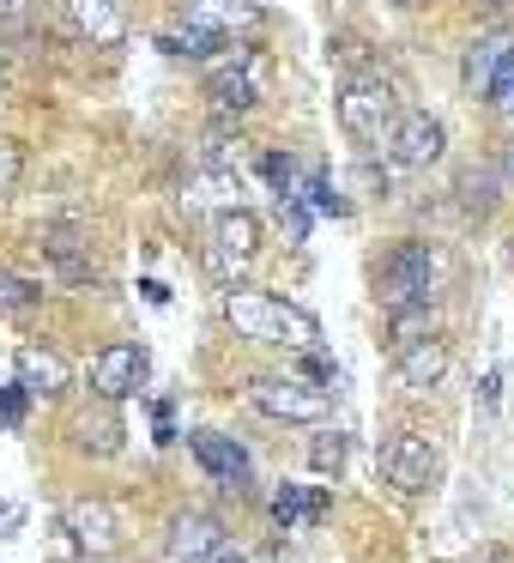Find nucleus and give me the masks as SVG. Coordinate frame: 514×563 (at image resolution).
Masks as SVG:
<instances>
[{
    "label": "nucleus",
    "mask_w": 514,
    "mask_h": 563,
    "mask_svg": "<svg viewBox=\"0 0 514 563\" xmlns=\"http://www.w3.org/2000/svg\"><path fill=\"white\" fill-rule=\"evenodd\" d=\"M224 321L255 345H284V352H315L321 345V321L309 309L284 303L272 291H255V285H231L224 291Z\"/></svg>",
    "instance_id": "f257e3e1"
},
{
    "label": "nucleus",
    "mask_w": 514,
    "mask_h": 563,
    "mask_svg": "<svg viewBox=\"0 0 514 563\" xmlns=\"http://www.w3.org/2000/svg\"><path fill=\"white\" fill-rule=\"evenodd\" d=\"M429 285H436V255L424 243H400L388 249L376 273V297L381 309H412V303H429Z\"/></svg>",
    "instance_id": "f03ea898"
},
{
    "label": "nucleus",
    "mask_w": 514,
    "mask_h": 563,
    "mask_svg": "<svg viewBox=\"0 0 514 563\" xmlns=\"http://www.w3.org/2000/svg\"><path fill=\"white\" fill-rule=\"evenodd\" d=\"M339 128L357 140V146H369V140H381L393 128V86L381 74H357L339 86Z\"/></svg>",
    "instance_id": "7ed1b4c3"
},
{
    "label": "nucleus",
    "mask_w": 514,
    "mask_h": 563,
    "mask_svg": "<svg viewBox=\"0 0 514 563\" xmlns=\"http://www.w3.org/2000/svg\"><path fill=\"white\" fill-rule=\"evenodd\" d=\"M248 400L267 418H284V424H321L333 406V388H315L303 376H255L248 382Z\"/></svg>",
    "instance_id": "20e7f679"
},
{
    "label": "nucleus",
    "mask_w": 514,
    "mask_h": 563,
    "mask_svg": "<svg viewBox=\"0 0 514 563\" xmlns=\"http://www.w3.org/2000/svg\"><path fill=\"white\" fill-rule=\"evenodd\" d=\"M206 98L219 115H248L260 98H267V55L260 49H236L231 62L212 67L206 79Z\"/></svg>",
    "instance_id": "39448f33"
},
{
    "label": "nucleus",
    "mask_w": 514,
    "mask_h": 563,
    "mask_svg": "<svg viewBox=\"0 0 514 563\" xmlns=\"http://www.w3.org/2000/svg\"><path fill=\"white\" fill-rule=\"evenodd\" d=\"M381 478H388L393 490H405V497H417V490H429L442 478V454L429 449V437L400 430V437L381 442Z\"/></svg>",
    "instance_id": "423d86ee"
},
{
    "label": "nucleus",
    "mask_w": 514,
    "mask_h": 563,
    "mask_svg": "<svg viewBox=\"0 0 514 563\" xmlns=\"http://www.w3.org/2000/svg\"><path fill=\"white\" fill-rule=\"evenodd\" d=\"M381 146H388V164L393 170H429V164L442 158V146H448V128L436 122V115H393V128L381 134Z\"/></svg>",
    "instance_id": "0eeeda50"
},
{
    "label": "nucleus",
    "mask_w": 514,
    "mask_h": 563,
    "mask_svg": "<svg viewBox=\"0 0 514 563\" xmlns=\"http://www.w3.org/2000/svg\"><path fill=\"white\" fill-rule=\"evenodd\" d=\"M152 376V357L146 345H103L98 357H91V388H98L103 406L127 400V394H139Z\"/></svg>",
    "instance_id": "6e6552de"
},
{
    "label": "nucleus",
    "mask_w": 514,
    "mask_h": 563,
    "mask_svg": "<svg viewBox=\"0 0 514 563\" xmlns=\"http://www.w3.org/2000/svg\"><path fill=\"white\" fill-rule=\"evenodd\" d=\"M188 449H194L200 473H206L219 490H248V485H255V461H248V449H243L236 437H219V430H194V437H188Z\"/></svg>",
    "instance_id": "1a4fd4ad"
},
{
    "label": "nucleus",
    "mask_w": 514,
    "mask_h": 563,
    "mask_svg": "<svg viewBox=\"0 0 514 563\" xmlns=\"http://www.w3.org/2000/svg\"><path fill=\"white\" fill-rule=\"evenodd\" d=\"M255 255H260V219L243 212V207H224L219 219H212V267L236 285V273H243Z\"/></svg>",
    "instance_id": "9d476101"
},
{
    "label": "nucleus",
    "mask_w": 514,
    "mask_h": 563,
    "mask_svg": "<svg viewBox=\"0 0 514 563\" xmlns=\"http://www.w3.org/2000/svg\"><path fill=\"white\" fill-rule=\"evenodd\" d=\"M62 521L74 533V545H86V551H115V539H122V521H115V509L103 497H74Z\"/></svg>",
    "instance_id": "9b49d317"
},
{
    "label": "nucleus",
    "mask_w": 514,
    "mask_h": 563,
    "mask_svg": "<svg viewBox=\"0 0 514 563\" xmlns=\"http://www.w3.org/2000/svg\"><path fill=\"white\" fill-rule=\"evenodd\" d=\"M219 545H224V527L212 521V515H176L170 539H164V558L170 563H206Z\"/></svg>",
    "instance_id": "f8f14e48"
},
{
    "label": "nucleus",
    "mask_w": 514,
    "mask_h": 563,
    "mask_svg": "<svg viewBox=\"0 0 514 563\" xmlns=\"http://www.w3.org/2000/svg\"><path fill=\"white\" fill-rule=\"evenodd\" d=\"M67 19L79 25V37H86L91 49H115V43L127 37L122 0H67Z\"/></svg>",
    "instance_id": "ddd939ff"
},
{
    "label": "nucleus",
    "mask_w": 514,
    "mask_h": 563,
    "mask_svg": "<svg viewBox=\"0 0 514 563\" xmlns=\"http://www.w3.org/2000/svg\"><path fill=\"white\" fill-rule=\"evenodd\" d=\"M182 19L194 31H212V37H236V31H255L260 25V7H248V0H188Z\"/></svg>",
    "instance_id": "4468645a"
},
{
    "label": "nucleus",
    "mask_w": 514,
    "mask_h": 563,
    "mask_svg": "<svg viewBox=\"0 0 514 563\" xmlns=\"http://www.w3.org/2000/svg\"><path fill=\"white\" fill-rule=\"evenodd\" d=\"M400 382L412 394H424V388H436L442 376H448V340H436V333H424V340H412V345H400Z\"/></svg>",
    "instance_id": "2eb2a0df"
},
{
    "label": "nucleus",
    "mask_w": 514,
    "mask_h": 563,
    "mask_svg": "<svg viewBox=\"0 0 514 563\" xmlns=\"http://www.w3.org/2000/svg\"><path fill=\"white\" fill-rule=\"evenodd\" d=\"M67 382H74V369L62 364V352H49V345H19V388L25 394H67Z\"/></svg>",
    "instance_id": "dca6fc26"
},
{
    "label": "nucleus",
    "mask_w": 514,
    "mask_h": 563,
    "mask_svg": "<svg viewBox=\"0 0 514 563\" xmlns=\"http://www.w3.org/2000/svg\"><path fill=\"white\" fill-rule=\"evenodd\" d=\"M509 55H514V37H509V31H484V37L466 49V67H460V74H466V91H472V98H484L490 79L502 74V62H509Z\"/></svg>",
    "instance_id": "f3484780"
},
{
    "label": "nucleus",
    "mask_w": 514,
    "mask_h": 563,
    "mask_svg": "<svg viewBox=\"0 0 514 563\" xmlns=\"http://www.w3.org/2000/svg\"><path fill=\"white\" fill-rule=\"evenodd\" d=\"M321 515H327V490H303V485H279V490H272V521H279L284 533L315 527Z\"/></svg>",
    "instance_id": "a211bd4d"
},
{
    "label": "nucleus",
    "mask_w": 514,
    "mask_h": 563,
    "mask_svg": "<svg viewBox=\"0 0 514 563\" xmlns=\"http://www.w3.org/2000/svg\"><path fill=\"white\" fill-rule=\"evenodd\" d=\"M37 249L62 267V279H91V255H86V243H79L74 231H43Z\"/></svg>",
    "instance_id": "6ab92c4d"
},
{
    "label": "nucleus",
    "mask_w": 514,
    "mask_h": 563,
    "mask_svg": "<svg viewBox=\"0 0 514 563\" xmlns=\"http://www.w3.org/2000/svg\"><path fill=\"white\" fill-rule=\"evenodd\" d=\"M122 437H127V430H122V418H115V412H98V418L86 412L74 424V442L86 454H115V449H122Z\"/></svg>",
    "instance_id": "aec40b11"
},
{
    "label": "nucleus",
    "mask_w": 514,
    "mask_h": 563,
    "mask_svg": "<svg viewBox=\"0 0 514 563\" xmlns=\"http://www.w3.org/2000/svg\"><path fill=\"white\" fill-rule=\"evenodd\" d=\"M194 200H212V207H243V176L236 170H206V176H194Z\"/></svg>",
    "instance_id": "412c9836"
},
{
    "label": "nucleus",
    "mask_w": 514,
    "mask_h": 563,
    "mask_svg": "<svg viewBox=\"0 0 514 563\" xmlns=\"http://www.w3.org/2000/svg\"><path fill=\"white\" fill-rule=\"evenodd\" d=\"M345 449H351V442H345L339 430H321V437H309V466L339 478L345 473Z\"/></svg>",
    "instance_id": "4be33fe9"
},
{
    "label": "nucleus",
    "mask_w": 514,
    "mask_h": 563,
    "mask_svg": "<svg viewBox=\"0 0 514 563\" xmlns=\"http://www.w3.org/2000/svg\"><path fill=\"white\" fill-rule=\"evenodd\" d=\"M19 183H25V146L0 134V200H13Z\"/></svg>",
    "instance_id": "5701e85b"
},
{
    "label": "nucleus",
    "mask_w": 514,
    "mask_h": 563,
    "mask_svg": "<svg viewBox=\"0 0 514 563\" xmlns=\"http://www.w3.org/2000/svg\"><path fill=\"white\" fill-rule=\"evenodd\" d=\"M388 321H393V345H412V340H424V333H429V303L388 309Z\"/></svg>",
    "instance_id": "b1692460"
},
{
    "label": "nucleus",
    "mask_w": 514,
    "mask_h": 563,
    "mask_svg": "<svg viewBox=\"0 0 514 563\" xmlns=\"http://www.w3.org/2000/svg\"><path fill=\"white\" fill-rule=\"evenodd\" d=\"M260 170H267V183L279 188V200H297V188H303V176H297V164L284 158V152H267V158H260Z\"/></svg>",
    "instance_id": "393cba45"
},
{
    "label": "nucleus",
    "mask_w": 514,
    "mask_h": 563,
    "mask_svg": "<svg viewBox=\"0 0 514 563\" xmlns=\"http://www.w3.org/2000/svg\"><path fill=\"white\" fill-rule=\"evenodd\" d=\"M31 303H37V285H25L19 273L0 267V316H19V309H31Z\"/></svg>",
    "instance_id": "a878e982"
},
{
    "label": "nucleus",
    "mask_w": 514,
    "mask_h": 563,
    "mask_svg": "<svg viewBox=\"0 0 514 563\" xmlns=\"http://www.w3.org/2000/svg\"><path fill=\"white\" fill-rule=\"evenodd\" d=\"M164 49H170V55H212V49H219V37L188 25V31H170V37H164Z\"/></svg>",
    "instance_id": "bb28decb"
},
{
    "label": "nucleus",
    "mask_w": 514,
    "mask_h": 563,
    "mask_svg": "<svg viewBox=\"0 0 514 563\" xmlns=\"http://www.w3.org/2000/svg\"><path fill=\"white\" fill-rule=\"evenodd\" d=\"M484 98L496 103L502 115H514V55H509V62H502V74L490 79V91H484Z\"/></svg>",
    "instance_id": "cd10ccee"
},
{
    "label": "nucleus",
    "mask_w": 514,
    "mask_h": 563,
    "mask_svg": "<svg viewBox=\"0 0 514 563\" xmlns=\"http://www.w3.org/2000/svg\"><path fill=\"white\" fill-rule=\"evenodd\" d=\"M0 424H25V388H19V382H13V388H0Z\"/></svg>",
    "instance_id": "c85d7f7f"
},
{
    "label": "nucleus",
    "mask_w": 514,
    "mask_h": 563,
    "mask_svg": "<svg viewBox=\"0 0 514 563\" xmlns=\"http://www.w3.org/2000/svg\"><path fill=\"white\" fill-rule=\"evenodd\" d=\"M303 369H309V382H327V388L339 382V369H333L327 357H303Z\"/></svg>",
    "instance_id": "c756f323"
},
{
    "label": "nucleus",
    "mask_w": 514,
    "mask_h": 563,
    "mask_svg": "<svg viewBox=\"0 0 514 563\" xmlns=\"http://www.w3.org/2000/svg\"><path fill=\"white\" fill-rule=\"evenodd\" d=\"M206 563H255V558H248V551L243 545H219V551H212V558Z\"/></svg>",
    "instance_id": "7c9ffc66"
},
{
    "label": "nucleus",
    "mask_w": 514,
    "mask_h": 563,
    "mask_svg": "<svg viewBox=\"0 0 514 563\" xmlns=\"http://www.w3.org/2000/svg\"><path fill=\"white\" fill-rule=\"evenodd\" d=\"M31 7H37V0H0V19H25Z\"/></svg>",
    "instance_id": "2f4dec72"
},
{
    "label": "nucleus",
    "mask_w": 514,
    "mask_h": 563,
    "mask_svg": "<svg viewBox=\"0 0 514 563\" xmlns=\"http://www.w3.org/2000/svg\"><path fill=\"white\" fill-rule=\"evenodd\" d=\"M25 521V509H19V503H0V527H19Z\"/></svg>",
    "instance_id": "473e14b6"
},
{
    "label": "nucleus",
    "mask_w": 514,
    "mask_h": 563,
    "mask_svg": "<svg viewBox=\"0 0 514 563\" xmlns=\"http://www.w3.org/2000/svg\"><path fill=\"white\" fill-rule=\"evenodd\" d=\"M502 176H509V188H514V146H509V164H502Z\"/></svg>",
    "instance_id": "72a5a7b5"
},
{
    "label": "nucleus",
    "mask_w": 514,
    "mask_h": 563,
    "mask_svg": "<svg viewBox=\"0 0 514 563\" xmlns=\"http://www.w3.org/2000/svg\"><path fill=\"white\" fill-rule=\"evenodd\" d=\"M490 563H502V558H490Z\"/></svg>",
    "instance_id": "f704fd0d"
},
{
    "label": "nucleus",
    "mask_w": 514,
    "mask_h": 563,
    "mask_svg": "<svg viewBox=\"0 0 514 563\" xmlns=\"http://www.w3.org/2000/svg\"><path fill=\"white\" fill-rule=\"evenodd\" d=\"M0 91H7V86H0Z\"/></svg>",
    "instance_id": "c9c22d12"
}]
</instances>
